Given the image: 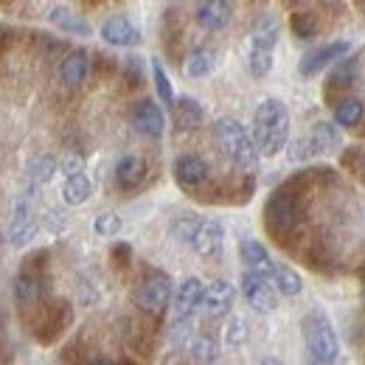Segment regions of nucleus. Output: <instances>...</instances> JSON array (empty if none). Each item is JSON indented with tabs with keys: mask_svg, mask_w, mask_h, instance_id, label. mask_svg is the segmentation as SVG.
I'll return each instance as SVG.
<instances>
[{
	"mask_svg": "<svg viewBox=\"0 0 365 365\" xmlns=\"http://www.w3.org/2000/svg\"><path fill=\"white\" fill-rule=\"evenodd\" d=\"M253 143L259 149V155L275 158L281 149H287V138H289V110L281 98H264L256 113H253Z\"/></svg>",
	"mask_w": 365,
	"mask_h": 365,
	"instance_id": "obj_1",
	"label": "nucleus"
},
{
	"mask_svg": "<svg viewBox=\"0 0 365 365\" xmlns=\"http://www.w3.org/2000/svg\"><path fill=\"white\" fill-rule=\"evenodd\" d=\"M304 197H307V191H301L292 182H287L278 191H273V197L264 205V225H267V230L273 233L281 245H284L287 236H292L298 230V225H301Z\"/></svg>",
	"mask_w": 365,
	"mask_h": 365,
	"instance_id": "obj_2",
	"label": "nucleus"
},
{
	"mask_svg": "<svg viewBox=\"0 0 365 365\" xmlns=\"http://www.w3.org/2000/svg\"><path fill=\"white\" fill-rule=\"evenodd\" d=\"M214 138H217L220 152L225 155V160H228L233 169L253 172V169L259 166V149H256V143H253L250 130H247L242 121H236V118H230V115L220 118V121L214 124Z\"/></svg>",
	"mask_w": 365,
	"mask_h": 365,
	"instance_id": "obj_3",
	"label": "nucleus"
},
{
	"mask_svg": "<svg viewBox=\"0 0 365 365\" xmlns=\"http://www.w3.org/2000/svg\"><path fill=\"white\" fill-rule=\"evenodd\" d=\"M172 236L191 247L197 256L202 259H211L222 250L225 245V228L220 220H202V217H194V214H182L172 222Z\"/></svg>",
	"mask_w": 365,
	"mask_h": 365,
	"instance_id": "obj_4",
	"label": "nucleus"
},
{
	"mask_svg": "<svg viewBox=\"0 0 365 365\" xmlns=\"http://www.w3.org/2000/svg\"><path fill=\"white\" fill-rule=\"evenodd\" d=\"M301 331H304V343H307L312 363L334 365L337 354H340V337L334 331L331 318L320 309H309L301 320Z\"/></svg>",
	"mask_w": 365,
	"mask_h": 365,
	"instance_id": "obj_5",
	"label": "nucleus"
},
{
	"mask_svg": "<svg viewBox=\"0 0 365 365\" xmlns=\"http://www.w3.org/2000/svg\"><path fill=\"white\" fill-rule=\"evenodd\" d=\"M281 37V23L275 14L259 17V23L250 31V51H247V68L256 79H264L273 71L275 46Z\"/></svg>",
	"mask_w": 365,
	"mask_h": 365,
	"instance_id": "obj_6",
	"label": "nucleus"
},
{
	"mask_svg": "<svg viewBox=\"0 0 365 365\" xmlns=\"http://www.w3.org/2000/svg\"><path fill=\"white\" fill-rule=\"evenodd\" d=\"M169 301H172V278L163 270H149L133 289V304L149 315L166 312Z\"/></svg>",
	"mask_w": 365,
	"mask_h": 365,
	"instance_id": "obj_7",
	"label": "nucleus"
},
{
	"mask_svg": "<svg viewBox=\"0 0 365 365\" xmlns=\"http://www.w3.org/2000/svg\"><path fill=\"white\" fill-rule=\"evenodd\" d=\"M349 51H351V46H349L346 40L323 43V46L312 48V51H307V53L301 56L298 71H301V76H318L320 71L334 68L340 59H346V53H349Z\"/></svg>",
	"mask_w": 365,
	"mask_h": 365,
	"instance_id": "obj_8",
	"label": "nucleus"
},
{
	"mask_svg": "<svg viewBox=\"0 0 365 365\" xmlns=\"http://www.w3.org/2000/svg\"><path fill=\"white\" fill-rule=\"evenodd\" d=\"M340 143H343V138H340L337 124H331V121H318L309 135L301 138V140L295 143L292 158H295V160H304V158H312V155H320V152H331V149H337Z\"/></svg>",
	"mask_w": 365,
	"mask_h": 365,
	"instance_id": "obj_9",
	"label": "nucleus"
},
{
	"mask_svg": "<svg viewBox=\"0 0 365 365\" xmlns=\"http://www.w3.org/2000/svg\"><path fill=\"white\" fill-rule=\"evenodd\" d=\"M354 79H357V59H340L334 68H331V73H329V79H326V85H323V98H326V104L331 107H337L343 98H349V91L354 88Z\"/></svg>",
	"mask_w": 365,
	"mask_h": 365,
	"instance_id": "obj_10",
	"label": "nucleus"
},
{
	"mask_svg": "<svg viewBox=\"0 0 365 365\" xmlns=\"http://www.w3.org/2000/svg\"><path fill=\"white\" fill-rule=\"evenodd\" d=\"M175 180L180 185L182 191H197V188H202L208 178H211V169H208V163H205V158L202 155H194V152H185L180 155L178 160H175Z\"/></svg>",
	"mask_w": 365,
	"mask_h": 365,
	"instance_id": "obj_11",
	"label": "nucleus"
},
{
	"mask_svg": "<svg viewBox=\"0 0 365 365\" xmlns=\"http://www.w3.org/2000/svg\"><path fill=\"white\" fill-rule=\"evenodd\" d=\"M242 295L247 301V307H253L256 312L267 315L278 307V292L267 278H259L253 273H242Z\"/></svg>",
	"mask_w": 365,
	"mask_h": 365,
	"instance_id": "obj_12",
	"label": "nucleus"
},
{
	"mask_svg": "<svg viewBox=\"0 0 365 365\" xmlns=\"http://www.w3.org/2000/svg\"><path fill=\"white\" fill-rule=\"evenodd\" d=\"M130 124L135 127V133L146 138H160L166 130V115L160 110V104H155L152 98H140L130 110Z\"/></svg>",
	"mask_w": 365,
	"mask_h": 365,
	"instance_id": "obj_13",
	"label": "nucleus"
},
{
	"mask_svg": "<svg viewBox=\"0 0 365 365\" xmlns=\"http://www.w3.org/2000/svg\"><path fill=\"white\" fill-rule=\"evenodd\" d=\"M239 256H242V264H245V273H253L259 278H267L273 284V270L275 262L270 256V250L259 242V239H242L239 242Z\"/></svg>",
	"mask_w": 365,
	"mask_h": 365,
	"instance_id": "obj_14",
	"label": "nucleus"
},
{
	"mask_svg": "<svg viewBox=\"0 0 365 365\" xmlns=\"http://www.w3.org/2000/svg\"><path fill=\"white\" fill-rule=\"evenodd\" d=\"M98 34H101V40H104L107 46H115V48H135L143 43L140 29H138L130 17H124V14L107 17V20L101 23V31H98Z\"/></svg>",
	"mask_w": 365,
	"mask_h": 365,
	"instance_id": "obj_15",
	"label": "nucleus"
},
{
	"mask_svg": "<svg viewBox=\"0 0 365 365\" xmlns=\"http://www.w3.org/2000/svg\"><path fill=\"white\" fill-rule=\"evenodd\" d=\"M205 284L197 275L182 278L175 289V320H194V312L202 307Z\"/></svg>",
	"mask_w": 365,
	"mask_h": 365,
	"instance_id": "obj_16",
	"label": "nucleus"
},
{
	"mask_svg": "<svg viewBox=\"0 0 365 365\" xmlns=\"http://www.w3.org/2000/svg\"><path fill=\"white\" fill-rule=\"evenodd\" d=\"M43 287H46V278L37 270V264H26L20 273L14 275V301L17 307L29 309V307H37L40 298H43Z\"/></svg>",
	"mask_w": 365,
	"mask_h": 365,
	"instance_id": "obj_17",
	"label": "nucleus"
},
{
	"mask_svg": "<svg viewBox=\"0 0 365 365\" xmlns=\"http://www.w3.org/2000/svg\"><path fill=\"white\" fill-rule=\"evenodd\" d=\"M233 298H236V289L230 281H214L205 287V295H202V315L205 318H222L228 315L230 307H233Z\"/></svg>",
	"mask_w": 365,
	"mask_h": 365,
	"instance_id": "obj_18",
	"label": "nucleus"
},
{
	"mask_svg": "<svg viewBox=\"0 0 365 365\" xmlns=\"http://www.w3.org/2000/svg\"><path fill=\"white\" fill-rule=\"evenodd\" d=\"M88 76H91V53L82 51V48L71 51V53L62 59V65H59V79H62V85L71 88V91H76V88H82V85L88 82Z\"/></svg>",
	"mask_w": 365,
	"mask_h": 365,
	"instance_id": "obj_19",
	"label": "nucleus"
},
{
	"mask_svg": "<svg viewBox=\"0 0 365 365\" xmlns=\"http://www.w3.org/2000/svg\"><path fill=\"white\" fill-rule=\"evenodd\" d=\"M233 17V6L225 0H202L194 6V20L205 29V31H222Z\"/></svg>",
	"mask_w": 365,
	"mask_h": 365,
	"instance_id": "obj_20",
	"label": "nucleus"
},
{
	"mask_svg": "<svg viewBox=\"0 0 365 365\" xmlns=\"http://www.w3.org/2000/svg\"><path fill=\"white\" fill-rule=\"evenodd\" d=\"M34 236H37V222H34V217H31L29 202L20 200V202L14 205L11 220H9V242H11L14 247H23V245H29Z\"/></svg>",
	"mask_w": 365,
	"mask_h": 365,
	"instance_id": "obj_21",
	"label": "nucleus"
},
{
	"mask_svg": "<svg viewBox=\"0 0 365 365\" xmlns=\"http://www.w3.org/2000/svg\"><path fill=\"white\" fill-rule=\"evenodd\" d=\"M48 20H51L59 31L73 34V37H91L93 34L91 23H88L82 14H76V11H71L68 6H62V3L48 6Z\"/></svg>",
	"mask_w": 365,
	"mask_h": 365,
	"instance_id": "obj_22",
	"label": "nucleus"
},
{
	"mask_svg": "<svg viewBox=\"0 0 365 365\" xmlns=\"http://www.w3.org/2000/svg\"><path fill=\"white\" fill-rule=\"evenodd\" d=\"M115 182L121 191H138L146 182V163L138 155H121L115 163Z\"/></svg>",
	"mask_w": 365,
	"mask_h": 365,
	"instance_id": "obj_23",
	"label": "nucleus"
},
{
	"mask_svg": "<svg viewBox=\"0 0 365 365\" xmlns=\"http://www.w3.org/2000/svg\"><path fill=\"white\" fill-rule=\"evenodd\" d=\"M185 76L188 79H205L217 71V51L208 46H200L194 48L188 56H185V65H182Z\"/></svg>",
	"mask_w": 365,
	"mask_h": 365,
	"instance_id": "obj_24",
	"label": "nucleus"
},
{
	"mask_svg": "<svg viewBox=\"0 0 365 365\" xmlns=\"http://www.w3.org/2000/svg\"><path fill=\"white\" fill-rule=\"evenodd\" d=\"M172 113H175V124H178L180 130H191V127L202 124V118H205L202 104H200L197 98H191V96L178 98V101H175V107H172Z\"/></svg>",
	"mask_w": 365,
	"mask_h": 365,
	"instance_id": "obj_25",
	"label": "nucleus"
},
{
	"mask_svg": "<svg viewBox=\"0 0 365 365\" xmlns=\"http://www.w3.org/2000/svg\"><path fill=\"white\" fill-rule=\"evenodd\" d=\"M363 121H365V104L360 98L349 96V98H343V101L334 107V124H337V127L357 130Z\"/></svg>",
	"mask_w": 365,
	"mask_h": 365,
	"instance_id": "obj_26",
	"label": "nucleus"
},
{
	"mask_svg": "<svg viewBox=\"0 0 365 365\" xmlns=\"http://www.w3.org/2000/svg\"><path fill=\"white\" fill-rule=\"evenodd\" d=\"M185 351H188V357H191L194 363L211 365L220 360V343H217L211 334H194V337L188 340Z\"/></svg>",
	"mask_w": 365,
	"mask_h": 365,
	"instance_id": "obj_27",
	"label": "nucleus"
},
{
	"mask_svg": "<svg viewBox=\"0 0 365 365\" xmlns=\"http://www.w3.org/2000/svg\"><path fill=\"white\" fill-rule=\"evenodd\" d=\"M273 284H275V292L289 295V298H292V295H301V289H304V278H301V273H298L295 267L284 264V262H275Z\"/></svg>",
	"mask_w": 365,
	"mask_h": 365,
	"instance_id": "obj_28",
	"label": "nucleus"
},
{
	"mask_svg": "<svg viewBox=\"0 0 365 365\" xmlns=\"http://www.w3.org/2000/svg\"><path fill=\"white\" fill-rule=\"evenodd\" d=\"M289 31H292L298 40H315L320 31V17L312 9L292 11V14H289Z\"/></svg>",
	"mask_w": 365,
	"mask_h": 365,
	"instance_id": "obj_29",
	"label": "nucleus"
},
{
	"mask_svg": "<svg viewBox=\"0 0 365 365\" xmlns=\"http://www.w3.org/2000/svg\"><path fill=\"white\" fill-rule=\"evenodd\" d=\"M93 194V182L91 178L82 172V175H73V178H65L62 182V200L68 205H85Z\"/></svg>",
	"mask_w": 365,
	"mask_h": 365,
	"instance_id": "obj_30",
	"label": "nucleus"
},
{
	"mask_svg": "<svg viewBox=\"0 0 365 365\" xmlns=\"http://www.w3.org/2000/svg\"><path fill=\"white\" fill-rule=\"evenodd\" d=\"M56 169H59V163H56L51 155H43V158H34V160H31L29 178H31V182H48L56 175Z\"/></svg>",
	"mask_w": 365,
	"mask_h": 365,
	"instance_id": "obj_31",
	"label": "nucleus"
},
{
	"mask_svg": "<svg viewBox=\"0 0 365 365\" xmlns=\"http://www.w3.org/2000/svg\"><path fill=\"white\" fill-rule=\"evenodd\" d=\"M152 79H155V91H158V96H160V101L175 107V91H172V82H169V76H166V71H163V65H160L158 59H152Z\"/></svg>",
	"mask_w": 365,
	"mask_h": 365,
	"instance_id": "obj_32",
	"label": "nucleus"
},
{
	"mask_svg": "<svg viewBox=\"0 0 365 365\" xmlns=\"http://www.w3.org/2000/svg\"><path fill=\"white\" fill-rule=\"evenodd\" d=\"M121 217L118 214H113V211H104V214H98L96 220H93V230L98 233V236H104V239H113V236H118L121 233Z\"/></svg>",
	"mask_w": 365,
	"mask_h": 365,
	"instance_id": "obj_33",
	"label": "nucleus"
},
{
	"mask_svg": "<svg viewBox=\"0 0 365 365\" xmlns=\"http://www.w3.org/2000/svg\"><path fill=\"white\" fill-rule=\"evenodd\" d=\"M245 337H247V323H245L242 318H230L228 329H225V340H228V346L245 343Z\"/></svg>",
	"mask_w": 365,
	"mask_h": 365,
	"instance_id": "obj_34",
	"label": "nucleus"
},
{
	"mask_svg": "<svg viewBox=\"0 0 365 365\" xmlns=\"http://www.w3.org/2000/svg\"><path fill=\"white\" fill-rule=\"evenodd\" d=\"M82 166H85V160L79 158V155H68L62 163H59V169H62V175L65 178H73V175H82Z\"/></svg>",
	"mask_w": 365,
	"mask_h": 365,
	"instance_id": "obj_35",
	"label": "nucleus"
},
{
	"mask_svg": "<svg viewBox=\"0 0 365 365\" xmlns=\"http://www.w3.org/2000/svg\"><path fill=\"white\" fill-rule=\"evenodd\" d=\"M130 259H133V247H130V245H115V247H113V262H115V267H127Z\"/></svg>",
	"mask_w": 365,
	"mask_h": 365,
	"instance_id": "obj_36",
	"label": "nucleus"
},
{
	"mask_svg": "<svg viewBox=\"0 0 365 365\" xmlns=\"http://www.w3.org/2000/svg\"><path fill=\"white\" fill-rule=\"evenodd\" d=\"M82 365H115L110 357H104V354H91V357H85Z\"/></svg>",
	"mask_w": 365,
	"mask_h": 365,
	"instance_id": "obj_37",
	"label": "nucleus"
},
{
	"mask_svg": "<svg viewBox=\"0 0 365 365\" xmlns=\"http://www.w3.org/2000/svg\"><path fill=\"white\" fill-rule=\"evenodd\" d=\"M259 365H284V363H281V360H275V357H264Z\"/></svg>",
	"mask_w": 365,
	"mask_h": 365,
	"instance_id": "obj_38",
	"label": "nucleus"
},
{
	"mask_svg": "<svg viewBox=\"0 0 365 365\" xmlns=\"http://www.w3.org/2000/svg\"><path fill=\"white\" fill-rule=\"evenodd\" d=\"M363 304H365V289H363Z\"/></svg>",
	"mask_w": 365,
	"mask_h": 365,
	"instance_id": "obj_39",
	"label": "nucleus"
}]
</instances>
